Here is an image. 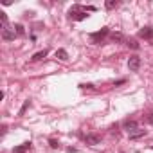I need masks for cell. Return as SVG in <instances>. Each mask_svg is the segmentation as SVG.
<instances>
[{
	"label": "cell",
	"instance_id": "15",
	"mask_svg": "<svg viewBox=\"0 0 153 153\" xmlns=\"http://www.w3.org/2000/svg\"><path fill=\"white\" fill-rule=\"evenodd\" d=\"M13 29L16 31V36H24V33H25V31H24V25H22V24H16V25H15Z\"/></svg>",
	"mask_w": 153,
	"mask_h": 153
},
{
	"label": "cell",
	"instance_id": "8",
	"mask_svg": "<svg viewBox=\"0 0 153 153\" xmlns=\"http://www.w3.org/2000/svg\"><path fill=\"white\" fill-rule=\"evenodd\" d=\"M146 133H148L146 130H139V128H137L135 131H131V133H128V135H130V140H137V139H140V137H144Z\"/></svg>",
	"mask_w": 153,
	"mask_h": 153
},
{
	"label": "cell",
	"instance_id": "6",
	"mask_svg": "<svg viewBox=\"0 0 153 153\" xmlns=\"http://www.w3.org/2000/svg\"><path fill=\"white\" fill-rule=\"evenodd\" d=\"M85 142L90 144V146H96V144L101 142V137L99 135H94V133H88V135H85Z\"/></svg>",
	"mask_w": 153,
	"mask_h": 153
},
{
	"label": "cell",
	"instance_id": "17",
	"mask_svg": "<svg viewBox=\"0 0 153 153\" xmlns=\"http://www.w3.org/2000/svg\"><path fill=\"white\" fill-rule=\"evenodd\" d=\"M128 47H131V49H139V43H137L135 40H128Z\"/></svg>",
	"mask_w": 153,
	"mask_h": 153
},
{
	"label": "cell",
	"instance_id": "11",
	"mask_svg": "<svg viewBox=\"0 0 153 153\" xmlns=\"http://www.w3.org/2000/svg\"><path fill=\"white\" fill-rule=\"evenodd\" d=\"M56 58L61 59V61H67V59H68V52H67L65 49H58V51H56Z\"/></svg>",
	"mask_w": 153,
	"mask_h": 153
},
{
	"label": "cell",
	"instance_id": "9",
	"mask_svg": "<svg viewBox=\"0 0 153 153\" xmlns=\"http://www.w3.org/2000/svg\"><path fill=\"white\" fill-rule=\"evenodd\" d=\"M29 149H31V142H24V144L16 146V148L13 149V153H25V151H29Z\"/></svg>",
	"mask_w": 153,
	"mask_h": 153
},
{
	"label": "cell",
	"instance_id": "1",
	"mask_svg": "<svg viewBox=\"0 0 153 153\" xmlns=\"http://www.w3.org/2000/svg\"><path fill=\"white\" fill-rule=\"evenodd\" d=\"M88 11H96V7L94 6H88V7H83V6H72V9L68 11V18L70 20H74V22H81V20H85L88 15Z\"/></svg>",
	"mask_w": 153,
	"mask_h": 153
},
{
	"label": "cell",
	"instance_id": "7",
	"mask_svg": "<svg viewBox=\"0 0 153 153\" xmlns=\"http://www.w3.org/2000/svg\"><path fill=\"white\" fill-rule=\"evenodd\" d=\"M123 128H124L128 133H131V131L137 130V123H135V121H124V123H123Z\"/></svg>",
	"mask_w": 153,
	"mask_h": 153
},
{
	"label": "cell",
	"instance_id": "18",
	"mask_svg": "<svg viewBox=\"0 0 153 153\" xmlns=\"http://www.w3.org/2000/svg\"><path fill=\"white\" fill-rule=\"evenodd\" d=\"M148 123H149V124H153V114H149V115H148Z\"/></svg>",
	"mask_w": 153,
	"mask_h": 153
},
{
	"label": "cell",
	"instance_id": "14",
	"mask_svg": "<svg viewBox=\"0 0 153 153\" xmlns=\"http://www.w3.org/2000/svg\"><path fill=\"white\" fill-rule=\"evenodd\" d=\"M0 22H2V27H9L7 25V15L4 11H0Z\"/></svg>",
	"mask_w": 153,
	"mask_h": 153
},
{
	"label": "cell",
	"instance_id": "20",
	"mask_svg": "<svg viewBox=\"0 0 153 153\" xmlns=\"http://www.w3.org/2000/svg\"><path fill=\"white\" fill-rule=\"evenodd\" d=\"M151 149H153V146H151Z\"/></svg>",
	"mask_w": 153,
	"mask_h": 153
},
{
	"label": "cell",
	"instance_id": "19",
	"mask_svg": "<svg viewBox=\"0 0 153 153\" xmlns=\"http://www.w3.org/2000/svg\"><path fill=\"white\" fill-rule=\"evenodd\" d=\"M81 88H94V85H79Z\"/></svg>",
	"mask_w": 153,
	"mask_h": 153
},
{
	"label": "cell",
	"instance_id": "21",
	"mask_svg": "<svg viewBox=\"0 0 153 153\" xmlns=\"http://www.w3.org/2000/svg\"><path fill=\"white\" fill-rule=\"evenodd\" d=\"M121 153H123V151H121Z\"/></svg>",
	"mask_w": 153,
	"mask_h": 153
},
{
	"label": "cell",
	"instance_id": "3",
	"mask_svg": "<svg viewBox=\"0 0 153 153\" xmlns=\"http://www.w3.org/2000/svg\"><path fill=\"white\" fill-rule=\"evenodd\" d=\"M16 38V31L11 27H2V40L4 42H13Z\"/></svg>",
	"mask_w": 153,
	"mask_h": 153
},
{
	"label": "cell",
	"instance_id": "13",
	"mask_svg": "<svg viewBox=\"0 0 153 153\" xmlns=\"http://www.w3.org/2000/svg\"><path fill=\"white\" fill-rule=\"evenodd\" d=\"M110 40H112V42H123L124 36H123L121 33H114V34H110Z\"/></svg>",
	"mask_w": 153,
	"mask_h": 153
},
{
	"label": "cell",
	"instance_id": "4",
	"mask_svg": "<svg viewBox=\"0 0 153 153\" xmlns=\"http://www.w3.org/2000/svg\"><path fill=\"white\" fill-rule=\"evenodd\" d=\"M128 68H130L131 72H137V70L140 68V58H139V56H130V59H128Z\"/></svg>",
	"mask_w": 153,
	"mask_h": 153
},
{
	"label": "cell",
	"instance_id": "16",
	"mask_svg": "<svg viewBox=\"0 0 153 153\" xmlns=\"http://www.w3.org/2000/svg\"><path fill=\"white\" fill-rule=\"evenodd\" d=\"M49 144H51V148H52V149H58V148H59V142H58L56 139H51V140H49Z\"/></svg>",
	"mask_w": 153,
	"mask_h": 153
},
{
	"label": "cell",
	"instance_id": "5",
	"mask_svg": "<svg viewBox=\"0 0 153 153\" xmlns=\"http://www.w3.org/2000/svg\"><path fill=\"white\" fill-rule=\"evenodd\" d=\"M139 38H144V40H153V25H146L139 31Z\"/></svg>",
	"mask_w": 153,
	"mask_h": 153
},
{
	"label": "cell",
	"instance_id": "12",
	"mask_svg": "<svg viewBox=\"0 0 153 153\" xmlns=\"http://www.w3.org/2000/svg\"><path fill=\"white\" fill-rule=\"evenodd\" d=\"M117 6H119V0H108V2H105L106 9H115Z\"/></svg>",
	"mask_w": 153,
	"mask_h": 153
},
{
	"label": "cell",
	"instance_id": "2",
	"mask_svg": "<svg viewBox=\"0 0 153 153\" xmlns=\"http://www.w3.org/2000/svg\"><path fill=\"white\" fill-rule=\"evenodd\" d=\"M108 34H110V29H108V27H103L101 31H97V33H92V34H90V40H92L94 43H101V42H103V40H105Z\"/></svg>",
	"mask_w": 153,
	"mask_h": 153
},
{
	"label": "cell",
	"instance_id": "10",
	"mask_svg": "<svg viewBox=\"0 0 153 153\" xmlns=\"http://www.w3.org/2000/svg\"><path fill=\"white\" fill-rule=\"evenodd\" d=\"M47 54H49V51H47V49H43V51H40V52H36V54H33V58H31V59H33V61H40V59H43Z\"/></svg>",
	"mask_w": 153,
	"mask_h": 153
}]
</instances>
